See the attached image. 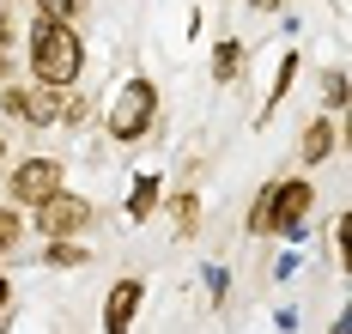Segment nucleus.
<instances>
[{"label": "nucleus", "instance_id": "f257e3e1", "mask_svg": "<svg viewBox=\"0 0 352 334\" xmlns=\"http://www.w3.org/2000/svg\"><path fill=\"white\" fill-rule=\"evenodd\" d=\"M36 79L49 91H61L79 79V37L67 31V19H43L36 25Z\"/></svg>", "mask_w": 352, "mask_h": 334}, {"label": "nucleus", "instance_id": "f03ea898", "mask_svg": "<svg viewBox=\"0 0 352 334\" xmlns=\"http://www.w3.org/2000/svg\"><path fill=\"white\" fill-rule=\"evenodd\" d=\"M158 110V91H152V79H128L122 91H116V104H109V134L116 140H140L146 122Z\"/></svg>", "mask_w": 352, "mask_h": 334}, {"label": "nucleus", "instance_id": "7ed1b4c3", "mask_svg": "<svg viewBox=\"0 0 352 334\" xmlns=\"http://www.w3.org/2000/svg\"><path fill=\"white\" fill-rule=\"evenodd\" d=\"M304 207H310V183H285L274 188L261 207H255V231H285V237H304Z\"/></svg>", "mask_w": 352, "mask_h": 334}, {"label": "nucleus", "instance_id": "20e7f679", "mask_svg": "<svg viewBox=\"0 0 352 334\" xmlns=\"http://www.w3.org/2000/svg\"><path fill=\"white\" fill-rule=\"evenodd\" d=\"M55 188H61V164H49V158L19 164V177H12V194H19V201H49Z\"/></svg>", "mask_w": 352, "mask_h": 334}, {"label": "nucleus", "instance_id": "39448f33", "mask_svg": "<svg viewBox=\"0 0 352 334\" xmlns=\"http://www.w3.org/2000/svg\"><path fill=\"white\" fill-rule=\"evenodd\" d=\"M36 225H43L49 237H67L73 225H85V201H73V194H61V188H55V194L43 201V213H36Z\"/></svg>", "mask_w": 352, "mask_h": 334}, {"label": "nucleus", "instance_id": "423d86ee", "mask_svg": "<svg viewBox=\"0 0 352 334\" xmlns=\"http://www.w3.org/2000/svg\"><path fill=\"white\" fill-rule=\"evenodd\" d=\"M134 304H140V286H134V280H122V286L109 292V304H104V329H109V334H128Z\"/></svg>", "mask_w": 352, "mask_h": 334}, {"label": "nucleus", "instance_id": "0eeeda50", "mask_svg": "<svg viewBox=\"0 0 352 334\" xmlns=\"http://www.w3.org/2000/svg\"><path fill=\"white\" fill-rule=\"evenodd\" d=\"M152 201H158V177H140V183H134V201H128V219H146Z\"/></svg>", "mask_w": 352, "mask_h": 334}, {"label": "nucleus", "instance_id": "6e6552de", "mask_svg": "<svg viewBox=\"0 0 352 334\" xmlns=\"http://www.w3.org/2000/svg\"><path fill=\"white\" fill-rule=\"evenodd\" d=\"M79 261H85L79 243H55V249H49V267H79Z\"/></svg>", "mask_w": 352, "mask_h": 334}, {"label": "nucleus", "instance_id": "1a4fd4ad", "mask_svg": "<svg viewBox=\"0 0 352 334\" xmlns=\"http://www.w3.org/2000/svg\"><path fill=\"white\" fill-rule=\"evenodd\" d=\"M334 146V134H328V128H316V134H310V140H304V158H310V164H316L322 152Z\"/></svg>", "mask_w": 352, "mask_h": 334}, {"label": "nucleus", "instance_id": "9d476101", "mask_svg": "<svg viewBox=\"0 0 352 334\" xmlns=\"http://www.w3.org/2000/svg\"><path fill=\"white\" fill-rule=\"evenodd\" d=\"M231 67H237V43H225V49H219V79H231Z\"/></svg>", "mask_w": 352, "mask_h": 334}, {"label": "nucleus", "instance_id": "9b49d317", "mask_svg": "<svg viewBox=\"0 0 352 334\" xmlns=\"http://www.w3.org/2000/svg\"><path fill=\"white\" fill-rule=\"evenodd\" d=\"M73 6H79V0H43V12H49V19H67Z\"/></svg>", "mask_w": 352, "mask_h": 334}, {"label": "nucleus", "instance_id": "f8f14e48", "mask_svg": "<svg viewBox=\"0 0 352 334\" xmlns=\"http://www.w3.org/2000/svg\"><path fill=\"white\" fill-rule=\"evenodd\" d=\"M12 225H19V219H0V249L12 243Z\"/></svg>", "mask_w": 352, "mask_h": 334}, {"label": "nucleus", "instance_id": "ddd939ff", "mask_svg": "<svg viewBox=\"0 0 352 334\" xmlns=\"http://www.w3.org/2000/svg\"><path fill=\"white\" fill-rule=\"evenodd\" d=\"M255 6H261V12H267V6H280V0H255Z\"/></svg>", "mask_w": 352, "mask_h": 334}, {"label": "nucleus", "instance_id": "4468645a", "mask_svg": "<svg viewBox=\"0 0 352 334\" xmlns=\"http://www.w3.org/2000/svg\"><path fill=\"white\" fill-rule=\"evenodd\" d=\"M0 304H6V280H0Z\"/></svg>", "mask_w": 352, "mask_h": 334}]
</instances>
